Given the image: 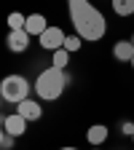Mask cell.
<instances>
[{"mask_svg":"<svg viewBox=\"0 0 134 150\" xmlns=\"http://www.w3.org/2000/svg\"><path fill=\"white\" fill-rule=\"evenodd\" d=\"M70 8V22L75 27V35H81L83 40H102L107 32V19L94 8L89 0H67Z\"/></svg>","mask_w":134,"mask_h":150,"instance_id":"6da1fadb","label":"cell"},{"mask_svg":"<svg viewBox=\"0 0 134 150\" xmlns=\"http://www.w3.org/2000/svg\"><path fill=\"white\" fill-rule=\"evenodd\" d=\"M65 88H67V75H65V70H59V67H46L40 75H38V81H35L38 97L46 99V102L59 99L62 94H65Z\"/></svg>","mask_w":134,"mask_h":150,"instance_id":"7a4b0ae2","label":"cell"},{"mask_svg":"<svg viewBox=\"0 0 134 150\" xmlns=\"http://www.w3.org/2000/svg\"><path fill=\"white\" fill-rule=\"evenodd\" d=\"M30 88H35V86H30V81L24 75H6L3 83H0V97L6 102L19 105V102L30 99Z\"/></svg>","mask_w":134,"mask_h":150,"instance_id":"3957f363","label":"cell"},{"mask_svg":"<svg viewBox=\"0 0 134 150\" xmlns=\"http://www.w3.org/2000/svg\"><path fill=\"white\" fill-rule=\"evenodd\" d=\"M65 40H67L65 30H62V27H54V24H51L40 38H38V43H40L46 51H51V54H54V51H59V48H65Z\"/></svg>","mask_w":134,"mask_h":150,"instance_id":"277c9868","label":"cell"},{"mask_svg":"<svg viewBox=\"0 0 134 150\" xmlns=\"http://www.w3.org/2000/svg\"><path fill=\"white\" fill-rule=\"evenodd\" d=\"M30 32L27 30H11L8 32V38H6V43H8V51H13V54H22V51H27L30 48Z\"/></svg>","mask_w":134,"mask_h":150,"instance_id":"5b68a950","label":"cell"},{"mask_svg":"<svg viewBox=\"0 0 134 150\" xmlns=\"http://www.w3.org/2000/svg\"><path fill=\"white\" fill-rule=\"evenodd\" d=\"M27 118H22L19 112H13V115H6L3 118V131H8L11 137H22L24 131H27Z\"/></svg>","mask_w":134,"mask_h":150,"instance_id":"8992f818","label":"cell"},{"mask_svg":"<svg viewBox=\"0 0 134 150\" xmlns=\"http://www.w3.org/2000/svg\"><path fill=\"white\" fill-rule=\"evenodd\" d=\"M48 27H51V24L46 22V16H43V13H30V16H27V24H24V30H27L32 38H40Z\"/></svg>","mask_w":134,"mask_h":150,"instance_id":"52a82bcc","label":"cell"},{"mask_svg":"<svg viewBox=\"0 0 134 150\" xmlns=\"http://www.w3.org/2000/svg\"><path fill=\"white\" fill-rule=\"evenodd\" d=\"M16 112H19L22 118H27V121H38V118L43 115V107L38 105L35 99H24V102L16 105Z\"/></svg>","mask_w":134,"mask_h":150,"instance_id":"ba28073f","label":"cell"},{"mask_svg":"<svg viewBox=\"0 0 134 150\" xmlns=\"http://www.w3.org/2000/svg\"><path fill=\"white\" fill-rule=\"evenodd\" d=\"M113 56H116L118 62H129L131 64V59H134V43L131 40H118L116 46H113Z\"/></svg>","mask_w":134,"mask_h":150,"instance_id":"9c48e42d","label":"cell"},{"mask_svg":"<svg viewBox=\"0 0 134 150\" xmlns=\"http://www.w3.org/2000/svg\"><path fill=\"white\" fill-rule=\"evenodd\" d=\"M86 139H89L91 147H99V145L107 139V126H105V123H94V126L86 131Z\"/></svg>","mask_w":134,"mask_h":150,"instance_id":"30bf717a","label":"cell"},{"mask_svg":"<svg viewBox=\"0 0 134 150\" xmlns=\"http://www.w3.org/2000/svg\"><path fill=\"white\" fill-rule=\"evenodd\" d=\"M110 6L118 16H131L134 13V0H110Z\"/></svg>","mask_w":134,"mask_h":150,"instance_id":"8fae6325","label":"cell"},{"mask_svg":"<svg viewBox=\"0 0 134 150\" xmlns=\"http://www.w3.org/2000/svg\"><path fill=\"white\" fill-rule=\"evenodd\" d=\"M67 64H70V51H67V48L54 51V56H51V67H59V70H65Z\"/></svg>","mask_w":134,"mask_h":150,"instance_id":"7c38bea8","label":"cell"},{"mask_svg":"<svg viewBox=\"0 0 134 150\" xmlns=\"http://www.w3.org/2000/svg\"><path fill=\"white\" fill-rule=\"evenodd\" d=\"M24 24H27V16H22L19 11H13V13L8 16V27H11V30H24Z\"/></svg>","mask_w":134,"mask_h":150,"instance_id":"4fadbf2b","label":"cell"},{"mask_svg":"<svg viewBox=\"0 0 134 150\" xmlns=\"http://www.w3.org/2000/svg\"><path fill=\"white\" fill-rule=\"evenodd\" d=\"M81 40H83L81 35H67V40H65V48H67L70 54H75V51H81Z\"/></svg>","mask_w":134,"mask_h":150,"instance_id":"5bb4252c","label":"cell"},{"mask_svg":"<svg viewBox=\"0 0 134 150\" xmlns=\"http://www.w3.org/2000/svg\"><path fill=\"white\" fill-rule=\"evenodd\" d=\"M13 139L16 137H11L8 131H3V137H0V145H3V150H11V145H13Z\"/></svg>","mask_w":134,"mask_h":150,"instance_id":"9a60e30c","label":"cell"},{"mask_svg":"<svg viewBox=\"0 0 134 150\" xmlns=\"http://www.w3.org/2000/svg\"><path fill=\"white\" fill-rule=\"evenodd\" d=\"M121 131H123V134H129V137H134V123H131V121L121 123Z\"/></svg>","mask_w":134,"mask_h":150,"instance_id":"2e32d148","label":"cell"},{"mask_svg":"<svg viewBox=\"0 0 134 150\" xmlns=\"http://www.w3.org/2000/svg\"><path fill=\"white\" fill-rule=\"evenodd\" d=\"M59 150H78V147H59Z\"/></svg>","mask_w":134,"mask_h":150,"instance_id":"e0dca14e","label":"cell"},{"mask_svg":"<svg viewBox=\"0 0 134 150\" xmlns=\"http://www.w3.org/2000/svg\"><path fill=\"white\" fill-rule=\"evenodd\" d=\"M129 40H131V43H134V35H131V38H129Z\"/></svg>","mask_w":134,"mask_h":150,"instance_id":"ac0fdd59","label":"cell"},{"mask_svg":"<svg viewBox=\"0 0 134 150\" xmlns=\"http://www.w3.org/2000/svg\"><path fill=\"white\" fill-rule=\"evenodd\" d=\"M131 67H134V59H131Z\"/></svg>","mask_w":134,"mask_h":150,"instance_id":"d6986e66","label":"cell"},{"mask_svg":"<svg viewBox=\"0 0 134 150\" xmlns=\"http://www.w3.org/2000/svg\"><path fill=\"white\" fill-rule=\"evenodd\" d=\"M94 150H99V147H94Z\"/></svg>","mask_w":134,"mask_h":150,"instance_id":"ffe728a7","label":"cell"},{"mask_svg":"<svg viewBox=\"0 0 134 150\" xmlns=\"http://www.w3.org/2000/svg\"><path fill=\"white\" fill-rule=\"evenodd\" d=\"M131 139H134V137H131Z\"/></svg>","mask_w":134,"mask_h":150,"instance_id":"44dd1931","label":"cell"}]
</instances>
